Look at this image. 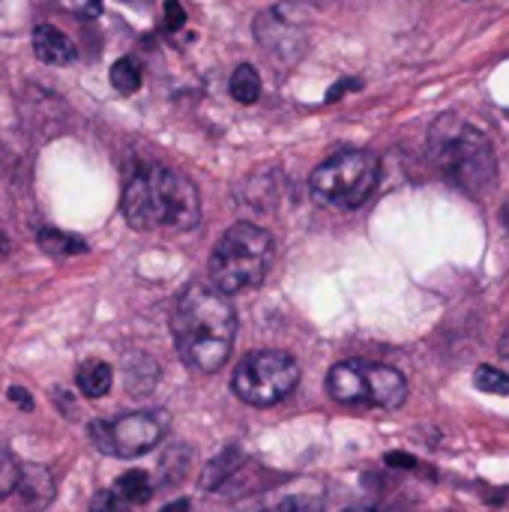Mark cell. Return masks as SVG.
<instances>
[{
  "instance_id": "obj_1",
  "label": "cell",
  "mask_w": 509,
  "mask_h": 512,
  "mask_svg": "<svg viewBox=\"0 0 509 512\" xmlns=\"http://www.w3.org/2000/svg\"><path fill=\"white\" fill-rule=\"evenodd\" d=\"M171 333L177 354L189 369L216 372L231 357L237 336V312L228 294L213 285L195 282L177 297Z\"/></svg>"
},
{
  "instance_id": "obj_2",
  "label": "cell",
  "mask_w": 509,
  "mask_h": 512,
  "mask_svg": "<svg viewBox=\"0 0 509 512\" xmlns=\"http://www.w3.org/2000/svg\"><path fill=\"white\" fill-rule=\"evenodd\" d=\"M123 216L135 231H189L201 219V198L189 177L165 165H147L123 189Z\"/></svg>"
},
{
  "instance_id": "obj_3",
  "label": "cell",
  "mask_w": 509,
  "mask_h": 512,
  "mask_svg": "<svg viewBox=\"0 0 509 512\" xmlns=\"http://www.w3.org/2000/svg\"><path fill=\"white\" fill-rule=\"evenodd\" d=\"M429 150L438 171L465 192L489 189L498 174L492 138L456 114H444L432 123Z\"/></svg>"
},
{
  "instance_id": "obj_4",
  "label": "cell",
  "mask_w": 509,
  "mask_h": 512,
  "mask_svg": "<svg viewBox=\"0 0 509 512\" xmlns=\"http://www.w3.org/2000/svg\"><path fill=\"white\" fill-rule=\"evenodd\" d=\"M273 258V237L252 225V222H237L231 225L213 255H210V279L213 288L222 294H240L264 282L267 267Z\"/></svg>"
},
{
  "instance_id": "obj_5",
  "label": "cell",
  "mask_w": 509,
  "mask_h": 512,
  "mask_svg": "<svg viewBox=\"0 0 509 512\" xmlns=\"http://www.w3.org/2000/svg\"><path fill=\"white\" fill-rule=\"evenodd\" d=\"M381 177V162L369 150H342L321 162L309 180L312 195L324 207L357 210L369 201Z\"/></svg>"
},
{
  "instance_id": "obj_6",
  "label": "cell",
  "mask_w": 509,
  "mask_h": 512,
  "mask_svg": "<svg viewBox=\"0 0 509 512\" xmlns=\"http://www.w3.org/2000/svg\"><path fill=\"white\" fill-rule=\"evenodd\" d=\"M297 381H300V369L291 354L255 351L237 363L231 387L240 402L252 408H270V405H279L285 396H291Z\"/></svg>"
},
{
  "instance_id": "obj_7",
  "label": "cell",
  "mask_w": 509,
  "mask_h": 512,
  "mask_svg": "<svg viewBox=\"0 0 509 512\" xmlns=\"http://www.w3.org/2000/svg\"><path fill=\"white\" fill-rule=\"evenodd\" d=\"M168 414L165 411H132L120 414L114 420H96L90 423L93 444L117 459H138L150 453L165 435H168Z\"/></svg>"
},
{
  "instance_id": "obj_8",
  "label": "cell",
  "mask_w": 509,
  "mask_h": 512,
  "mask_svg": "<svg viewBox=\"0 0 509 512\" xmlns=\"http://www.w3.org/2000/svg\"><path fill=\"white\" fill-rule=\"evenodd\" d=\"M255 33H258V42L264 48V54L282 60V63H294L303 51V33L294 30V24L288 18H279L276 9L264 12L255 24Z\"/></svg>"
},
{
  "instance_id": "obj_9",
  "label": "cell",
  "mask_w": 509,
  "mask_h": 512,
  "mask_svg": "<svg viewBox=\"0 0 509 512\" xmlns=\"http://www.w3.org/2000/svg\"><path fill=\"white\" fill-rule=\"evenodd\" d=\"M366 369V393H369V405H378V408H402L405 399H408V381L402 372L390 369V366H381V363H363Z\"/></svg>"
},
{
  "instance_id": "obj_10",
  "label": "cell",
  "mask_w": 509,
  "mask_h": 512,
  "mask_svg": "<svg viewBox=\"0 0 509 512\" xmlns=\"http://www.w3.org/2000/svg\"><path fill=\"white\" fill-rule=\"evenodd\" d=\"M327 390L336 402H345V405H360L366 402L369 405V393H366V369L363 363L351 360V363H339L330 369L327 375Z\"/></svg>"
},
{
  "instance_id": "obj_11",
  "label": "cell",
  "mask_w": 509,
  "mask_h": 512,
  "mask_svg": "<svg viewBox=\"0 0 509 512\" xmlns=\"http://www.w3.org/2000/svg\"><path fill=\"white\" fill-rule=\"evenodd\" d=\"M33 51H36V57L42 63H51V66H66V63L75 60L72 39L63 30L51 27V24H39L33 30Z\"/></svg>"
},
{
  "instance_id": "obj_12",
  "label": "cell",
  "mask_w": 509,
  "mask_h": 512,
  "mask_svg": "<svg viewBox=\"0 0 509 512\" xmlns=\"http://www.w3.org/2000/svg\"><path fill=\"white\" fill-rule=\"evenodd\" d=\"M243 465V456H240V450L237 447H225L219 456H213L210 459V465L204 468V474H201V486L204 489H219V486H225L234 474H237V468Z\"/></svg>"
},
{
  "instance_id": "obj_13",
  "label": "cell",
  "mask_w": 509,
  "mask_h": 512,
  "mask_svg": "<svg viewBox=\"0 0 509 512\" xmlns=\"http://www.w3.org/2000/svg\"><path fill=\"white\" fill-rule=\"evenodd\" d=\"M114 384V372L108 363H99V360H90L78 369V390L87 396V399H102Z\"/></svg>"
},
{
  "instance_id": "obj_14",
  "label": "cell",
  "mask_w": 509,
  "mask_h": 512,
  "mask_svg": "<svg viewBox=\"0 0 509 512\" xmlns=\"http://www.w3.org/2000/svg\"><path fill=\"white\" fill-rule=\"evenodd\" d=\"M39 249L45 255H54V258H69V255H81L87 252V243L75 234H66V231H57V228H42L39 231Z\"/></svg>"
},
{
  "instance_id": "obj_15",
  "label": "cell",
  "mask_w": 509,
  "mask_h": 512,
  "mask_svg": "<svg viewBox=\"0 0 509 512\" xmlns=\"http://www.w3.org/2000/svg\"><path fill=\"white\" fill-rule=\"evenodd\" d=\"M114 492L132 507V504H147L150 495H153V486H150V477H147L144 471L132 468V471H123V474L117 477Z\"/></svg>"
},
{
  "instance_id": "obj_16",
  "label": "cell",
  "mask_w": 509,
  "mask_h": 512,
  "mask_svg": "<svg viewBox=\"0 0 509 512\" xmlns=\"http://www.w3.org/2000/svg\"><path fill=\"white\" fill-rule=\"evenodd\" d=\"M18 489L24 495V504H30V507H36V495H39L42 507L54 498V486H51V477H48L45 468H27V474L21 471Z\"/></svg>"
},
{
  "instance_id": "obj_17",
  "label": "cell",
  "mask_w": 509,
  "mask_h": 512,
  "mask_svg": "<svg viewBox=\"0 0 509 512\" xmlns=\"http://www.w3.org/2000/svg\"><path fill=\"white\" fill-rule=\"evenodd\" d=\"M231 96L237 102H243V105L258 102V96H261V75H258L255 66L243 63V66L234 69V75H231Z\"/></svg>"
},
{
  "instance_id": "obj_18",
  "label": "cell",
  "mask_w": 509,
  "mask_h": 512,
  "mask_svg": "<svg viewBox=\"0 0 509 512\" xmlns=\"http://www.w3.org/2000/svg\"><path fill=\"white\" fill-rule=\"evenodd\" d=\"M144 81V72H141V63L135 57H120L114 66H111V84L114 90L120 93H135Z\"/></svg>"
},
{
  "instance_id": "obj_19",
  "label": "cell",
  "mask_w": 509,
  "mask_h": 512,
  "mask_svg": "<svg viewBox=\"0 0 509 512\" xmlns=\"http://www.w3.org/2000/svg\"><path fill=\"white\" fill-rule=\"evenodd\" d=\"M474 384H477L480 393H489V396H509V375L504 369L480 366L477 375H474Z\"/></svg>"
},
{
  "instance_id": "obj_20",
  "label": "cell",
  "mask_w": 509,
  "mask_h": 512,
  "mask_svg": "<svg viewBox=\"0 0 509 512\" xmlns=\"http://www.w3.org/2000/svg\"><path fill=\"white\" fill-rule=\"evenodd\" d=\"M18 480H21V468H18L15 456L0 444V501L18 489Z\"/></svg>"
},
{
  "instance_id": "obj_21",
  "label": "cell",
  "mask_w": 509,
  "mask_h": 512,
  "mask_svg": "<svg viewBox=\"0 0 509 512\" xmlns=\"http://www.w3.org/2000/svg\"><path fill=\"white\" fill-rule=\"evenodd\" d=\"M90 512H132L117 492H99L90 501Z\"/></svg>"
},
{
  "instance_id": "obj_22",
  "label": "cell",
  "mask_w": 509,
  "mask_h": 512,
  "mask_svg": "<svg viewBox=\"0 0 509 512\" xmlns=\"http://www.w3.org/2000/svg\"><path fill=\"white\" fill-rule=\"evenodd\" d=\"M324 510V504L321 501H315V498H309V495H291V498H285L282 501V507L279 512H321Z\"/></svg>"
},
{
  "instance_id": "obj_23",
  "label": "cell",
  "mask_w": 509,
  "mask_h": 512,
  "mask_svg": "<svg viewBox=\"0 0 509 512\" xmlns=\"http://www.w3.org/2000/svg\"><path fill=\"white\" fill-rule=\"evenodd\" d=\"M165 24H168V30H180L186 24V12H183L180 0H168L165 3Z\"/></svg>"
},
{
  "instance_id": "obj_24",
  "label": "cell",
  "mask_w": 509,
  "mask_h": 512,
  "mask_svg": "<svg viewBox=\"0 0 509 512\" xmlns=\"http://www.w3.org/2000/svg\"><path fill=\"white\" fill-rule=\"evenodd\" d=\"M387 465L411 471V468H417V459H414V456H408V453H387Z\"/></svg>"
},
{
  "instance_id": "obj_25",
  "label": "cell",
  "mask_w": 509,
  "mask_h": 512,
  "mask_svg": "<svg viewBox=\"0 0 509 512\" xmlns=\"http://www.w3.org/2000/svg\"><path fill=\"white\" fill-rule=\"evenodd\" d=\"M9 402H15L21 411H30V408H33L30 393H27V390H21V387H12V390H9Z\"/></svg>"
},
{
  "instance_id": "obj_26",
  "label": "cell",
  "mask_w": 509,
  "mask_h": 512,
  "mask_svg": "<svg viewBox=\"0 0 509 512\" xmlns=\"http://www.w3.org/2000/svg\"><path fill=\"white\" fill-rule=\"evenodd\" d=\"M348 87H360V81H342V84H336V87L327 93V102H336V99H342Z\"/></svg>"
},
{
  "instance_id": "obj_27",
  "label": "cell",
  "mask_w": 509,
  "mask_h": 512,
  "mask_svg": "<svg viewBox=\"0 0 509 512\" xmlns=\"http://www.w3.org/2000/svg\"><path fill=\"white\" fill-rule=\"evenodd\" d=\"M159 512H192V504L186 501V498H180V501H171V504H165Z\"/></svg>"
},
{
  "instance_id": "obj_28",
  "label": "cell",
  "mask_w": 509,
  "mask_h": 512,
  "mask_svg": "<svg viewBox=\"0 0 509 512\" xmlns=\"http://www.w3.org/2000/svg\"><path fill=\"white\" fill-rule=\"evenodd\" d=\"M6 249H9V243H6V234L0 231V258L6 255Z\"/></svg>"
},
{
  "instance_id": "obj_29",
  "label": "cell",
  "mask_w": 509,
  "mask_h": 512,
  "mask_svg": "<svg viewBox=\"0 0 509 512\" xmlns=\"http://www.w3.org/2000/svg\"><path fill=\"white\" fill-rule=\"evenodd\" d=\"M345 512H375V510H369V507H348Z\"/></svg>"
},
{
  "instance_id": "obj_30",
  "label": "cell",
  "mask_w": 509,
  "mask_h": 512,
  "mask_svg": "<svg viewBox=\"0 0 509 512\" xmlns=\"http://www.w3.org/2000/svg\"><path fill=\"white\" fill-rule=\"evenodd\" d=\"M504 222H507V228H509V204L504 207Z\"/></svg>"
}]
</instances>
